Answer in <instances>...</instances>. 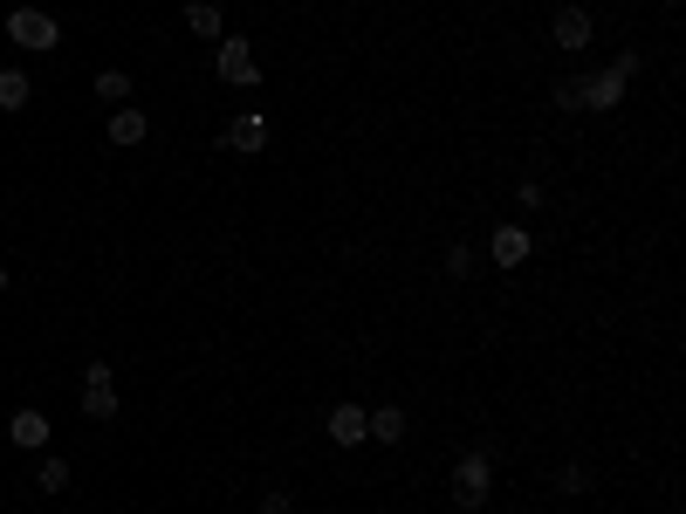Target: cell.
<instances>
[{
	"instance_id": "6da1fadb",
	"label": "cell",
	"mask_w": 686,
	"mask_h": 514,
	"mask_svg": "<svg viewBox=\"0 0 686 514\" xmlns=\"http://www.w3.org/2000/svg\"><path fill=\"white\" fill-rule=\"evenodd\" d=\"M488 501H495V459L488 453H461V459H453V507L480 514Z\"/></svg>"
},
{
	"instance_id": "7a4b0ae2",
	"label": "cell",
	"mask_w": 686,
	"mask_h": 514,
	"mask_svg": "<svg viewBox=\"0 0 686 514\" xmlns=\"http://www.w3.org/2000/svg\"><path fill=\"white\" fill-rule=\"evenodd\" d=\"M213 75H220L226 90H254V83H261L254 42H247V35H220V42H213Z\"/></svg>"
},
{
	"instance_id": "3957f363",
	"label": "cell",
	"mask_w": 686,
	"mask_h": 514,
	"mask_svg": "<svg viewBox=\"0 0 686 514\" xmlns=\"http://www.w3.org/2000/svg\"><path fill=\"white\" fill-rule=\"evenodd\" d=\"M8 42L28 48V56H48V48H62V21L42 14V8H14L8 14Z\"/></svg>"
},
{
	"instance_id": "277c9868",
	"label": "cell",
	"mask_w": 686,
	"mask_h": 514,
	"mask_svg": "<svg viewBox=\"0 0 686 514\" xmlns=\"http://www.w3.org/2000/svg\"><path fill=\"white\" fill-rule=\"evenodd\" d=\"M625 90H631V83H625L612 62H604L597 75H577V96H583V110H591V117H612L618 103H625Z\"/></svg>"
},
{
	"instance_id": "5b68a950",
	"label": "cell",
	"mask_w": 686,
	"mask_h": 514,
	"mask_svg": "<svg viewBox=\"0 0 686 514\" xmlns=\"http://www.w3.org/2000/svg\"><path fill=\"white\" fill-rule=\"evenodd\" d=\"M83 419L90 425H111L117 419V371L111 364H90L83 371Z\"/></svg>"
},
{
	"instance_id": "8992f818",
	"label": "cell",
	"mask_w": 686,
	"mask_h": 514,
	"mask_svg": "<svg viewBox=\"0 0 686 514\" xmlns=\"http://www.w3.org/2000/svg\"><path fill=\"white\" fill-rule=\"evenodd\" d=\"M549 42L563 48V56H583V48L597 42V21H591V8H577V0H570V8H556V21H549Z\"/></svg>"
},
{
	"instance_id": "52a82bcc",
	"label": "cell",
	"mask_w": 686,
	"mask_h": 514,
	"mask_svg": "<svg viewBox=\"0 0 686 514\" xmlns=\"http://www.w3.org/2000/svg\"><path fill=\"white\" fill-rule=\"evenodd\" d=\"M220 144L241 151V159H261V151H268V117L261 110H234V117H226V131H220Z\"/></svg>"
},
{
	"instance_id": "ba28073f",
	"label": "cell",
	"mask_w": 686,
	"mask_h": 514,
	"mask_svg": "<svg viewBox=\"0 0 686 514\" xmlns=\"http://www.w3.org/2000/svg\"><path fill=\"white\" fill-rule=\"evenodd\" d=\"M528 254H536V241H528V226H515V220H501L495 234H488V261L495 268H522Z\"/></svg>"
},
{
	"instance_id": "9c48e42d",
	"label": "cell",
	"mask_w": 686,
	"mask_h": 514,
	"mask_svg": "<svg viewBox=\"0 0 686 514\" xmlns=\"http://www.w3.org/2000/svg\"><path fill=\"white\" fill-rule=\"evenodd\" d=\"M323 432H329V446H364V405L358 398H344V405H329V419H323Z\"/></svg>"
},
{
	"instance_id": "30bf717a",
	"label": "cell",
	"mask_w": 686,
	"mask_h": 514,
	"mask_svg": "<svg viewBox=\"0 0 686 514\" xmlns=\"http://www.w3.org/2000/svg\"><path fill=\"white\" fill-rule=\"evenodd\" d=\"M48 432H56V425H48V419H42L35 405H21L14 419H8V440H14L21 453H42V446H48Z\"/></svg>"
},
{
	"instance_id": "8fae6325",
	"label": "cell",
	"mask_w": 686,
	"mask_h": 514,
	"mask_svg": "<svg viewBox=\"0 0 686 514\" xmlns=\"http://www.w3.org/2000/svg\"><path fill=\"white\" fill-rule=\"evenodd\" d=\"M144 138H151V117L131 110V103H117V110H111V144L131 151V144H144Z\"/></svg>"
},
{
	"instance_id": "7c38bea8",
	"label": "cell",
	"mask_w": 686,
	"mask_h": 514,
	"mask_svg": "<svg viewBox=\"0 0 686 514\" xmlns=\"http://www.w3.org/2000/svg\"><path fill=\"white\" fill-rule=\"evenodd\" d=\"M364 440H377V446H398V440H405V411H398V405H377V411H364Z\"/></svg>"
},
{
	"instance_id": "4fadbf2b",
	"label": "cell",
	"mask_w": 686,
	"mask_h": 514,
	"mask_svg": "<svg viewBox=\"0 0 686 514\" xmlns=\"http://www.w3.org/2000/svg\"><path fill=\"white\" fill-rule=\"evenodd\" d=\"M186 28H193L199 42H220V35H226V14L213 8V0H193V8H186Z\"/></svg>"
},
{
	"instance_id": "5bb4252c",
	"label": "cell",
	"mask_w": 686,
	"mask_h": 514,
	"mask_svg": "<svg viewBox=\"0 0 686 514\" xmlns=\"http://www.w3.org/2000/svg\"><path fill=\"white\" fill-rule=\"evenodd\" d=\"M28 96H35V83H28V69H0V110H28Z\"/></svg>"
},
{
	"instance_id": "9a60e30c",
	"label": "cell",
	"mask_w": 686,
	"mask_h": 514,
	"mask_svg": "<svg viewBox=\"0 0 686 514\" xmlns=\"http://www.w3.org/2000/svg\"><path fill=\"white\" fill-rule=\"evenodd\" d=\"M124 96H131V75H124V69H104V75H96V103H111V110H117Z\"/></svg>"
},
{
	"instance_id": "2e32d148",
	"label": "cell",
	"mask_w": 686,
	"mask_h": 514,
	"mask_svg": "<svg viewBox=\"0 0 686 514\" xmlns=\"http://www.w3.org/2000/svg\"><path fill=\"white\" fill-rule=\"evenodd\" d=\"M69 459H42V474H35V487H42V494H69Z\"/></svg>"
},
{
	"instance_id": "e0dca14e",
	"label": "cell",
	"mask_w": 686,
	"mask_h": 514,
	"mask_svg": "<svg viewBox=\"0 0 686 514\" xmlns=\"http://www.w3.org/2000/svg\"><path fill=\"white\" fill-rule=\"evenodd\" d=\"M474 268H480V254H474L467 241H453V247H446V274H453V281H474Z\"/></svg>"
},
{
	"instance_id": "ac0fdd59",
	"label": "cell",
	"mask_w": 686,
	"mask_h": 514,
	"mask_svg": "<svg viewBox=\"0 0 686 514\" xmlns=\"http://www.w3.org/2000/svg\"><path fill=\"white\" fill-rule=\"evenodd\" d=\"M556 487H563L570 501H577V494H591V467H563V474H556Z\"/></svg>"
},
{
	"instance_id": "d6986e66",
	"label": "cell",
	"mask_w": 686,
	"mask_h": 514,
	"mask_svg": "<svg viewBox=\"0 0 686 514\" xmlns=\"http://www.w3.org/2000/svg\"><path fill=\"white\" fill-rule=\"evenodd\" d=\"M556 110H570V117L583 110V96H577V75H563V83H556Z\"/></svg>"
},
{
	"instance_id": "ffe728a7",
	"label": "cell",
	"mask_w": 686,
	"mask_h": 514,
	"mask_svg": "<svg viewBox=\"0 0 686 514\" xmlns=\"http://www.w3.org/2000/svg\"><path fill=\"white\" fill-rule=\"evenodd\" d=\"M515 206H522V213H536V206H543V186H536V178H522V186H515Z\"/></svg>"
},
{
	"instance_id": "44dd1931",
	"label": "cell",
	"mask_w": 686,
	"mask_h": 514,
	"mask_svg": "<svg viewBox=\"0 0 686 514\" xmlns=\"http://www.w3.org/2000/svg\"><path fill=\"white\" fill-rule=\"evenodd\" d=\"M612 69H618V75H625V83H631V75H639V69H646V56H639V48H625V56H612Z\"/></svg>"
},
{
	"instance_id": "7402d4cb",
	"label": "cell",
	"mask_w": 686,
	"mask_h": 514,
	"mask_svg": "<svg viewBox=\"0 0 686 514\" xmlns=\"http://www.w3.org/2000/svg\"><path fill=\"white\" fill-rule=\"evenodd\" d=\"M261 514H295V501L282 494V487H268V494H261Z\"/></svg>"
},
{
	"instance_id": "603a6c76",
	"label": "cell",
	"mask_w": 686,
	"mask_h": 514,
	"mask_svg": "<svg viewBox=\"0 0 686 514\" xmlns=\"http://www.w3.org/2000/svg\"><path fill=\"white\" fill-rule=\"evenodd\" d=\"M0 295H8V268H0Z\"/></svg>"
}]
</instances>
